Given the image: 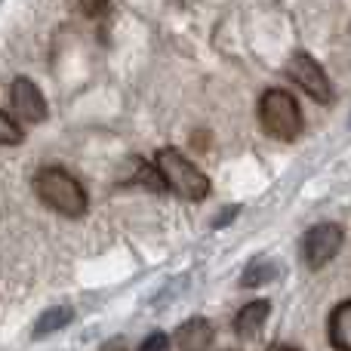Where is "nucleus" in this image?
Segmentation results:
<instances>
[{"instance_id": "4468645a", "label": "nucleus", "mask_w": 351, "mask_h": 351, "mask_svg": "<svg viewBox=\"0 0 351 351\" xmlns=\"http://www.w3.org/2000/svg\"><path fill=\"white\" fill-rule=\"evenodd\" d=\"M74 3H77V10L86 12V16H99V12L105 10V3H108V0H74Z\"/></svg>"}, {"instance_id": "423d86ee", "label": "nucleus", "mask_w": 351, "mask_h": 351, "mask_svg": "<svg viewBox=\"0 0 351 351\" xmlns=\"http://www.w3.org/2000/svg\"><path fill=\"white\" fill-rule=\"evenodd\" d=\"M10 102H12V111H16L22 121H28V123H40L43 117H47V99L40 96V90H37L28 77L12 80Z\"/></svg>"}, {"instance_id": "ddd939ff", "label": "nucleus", "mask_w": 351, "mask_h": 351, "mask_svg": "<svg viewBox=\"0 0 351 351\" xmlns=\"http://www.w3.org/2000/svg\"><path fill=\"white\" fill-rule=\"evenodd\" d=\"M167 348H170V339H167V333H160V330L148 333L145 342L139 346V351H167Z\"/></svg>"}, {"instance_id": "0eeeda50", "label": "nucleus", "mask_w": 351, "mask_h": 351, "mask_svg": "<svg viewBox=\"0 0 351 351\" xmlns=\"http://www.w3.org/2000/svg\"><path fill=\"white\" fill-rule=\"evenodd\" d=\"M176 351H210L213 346V324L206 317H191L173 333Z\"/></svg>"}, {"instance_id": "1a4fd4ad", "label": "nucleus", "mask_w": 351, "mask_h": 351, "mask_svg": "<svg viewBox=\"0 0 351 351\" xmlns=\"http://www.w3.org/2000/svg\"><path fill=\"white\" fill-rule=\"evenodd\" d=\"M330 346L336 351H351V299L339 302L330 315Z\"/></svg>"}, {"instance_id": "20e7f679", "label": "nucleus", "mask_w": 351, "mask_h": 351, "mask_svg": "<svg viewBox=\"0 0 351 351\" xmlns=\"http://www.w3.org/2000/svg\"><path fill=\"white\" fill-rule=\"evenodd\" d=\"M346 243V231L336 222H321L305 234V262L308 268H324Z\"/></svg>"}, {"instance_id": "9b49d317", "label": "nucleus", "mask_w": 351, "mask_h": 351, "mask_svg": "<svg viewBox=\"0 0 351 351\" xmlns=\"http://www.w3.org/2000/svg\"><path fill=\"white\" fill-rule=\"evenodd\" d=\"M274 274H278V268H274L271 262L253 259L247 265V271L241 274V287H262V284H268V280H274Z\"/></svg>"}, {"instance_id": "dca6fc26", "label": "nucleus", "mask_w": 351, "mask_h": 351, "mask_svg": "<svg viewBox=\"0 0 351 351\" xmlns=\"http://www.w3.org/2000/svg\"><path fill=\"white\" fill-rule=\"evenodd\" d=\"M271 351H296V348H290V346H274Z\"/></svg>"}, {"instance_id": "f257e3e1", "label": "nucleus", "mask_w": 351, "mask_h": 351, "mask_svg": "<svg viewBox=\"0 0 351 351\" xmlns=\"http://www.w3.org/2000/svg\"><path fill=\"white\" fill-rule=\"evenodd\" d=\"M34 191L49 210L62 213V216H71V219L84 216L86 206H90L84 185L68 170H62V167H43L34 176Z\"/></svg>"}, {"instance_id": "39448f33", "label": "nucleus", "mask_w": 351, "mask_h": 351, "mask_svg": "<svg viewBox=\"0 0 351 351\" xmlns=\"http://www.w3.org/2000/svg\"><path fill=\"white\" fill-rule=\"evenodd\" d=\"M287 71H290V77L296 80V84L302 86L311 99H315V102H321V105L333 102V90H330L327 74H324V68L317 65L308 53H296V56H293L290 65H287Z\"/></svg>"}, {"instance_id": "f8f14e48", "label": "nucleus", "mask_w": 351, "mask_h": 351, "mask_svg": "<svg viewBox=\"0 0 351 351\" xmlns=\"http://www.w3.org/2000/svg\"><path fill=\"white\" fill-rule=\"evenodd\" d=\"M22 142V130L10 114L0 111V145H19Z\"/></svg>"}, {"instance_id": "9d476101", "label": "nucleus", "mask_w": 351, "mask_h": 351, "mask_svg": "<svg viewBox=\"0 0 351 351\" xmlns=\"http://www.w3.org/2000/svg\"><path fill=\"white\" fill-rule=\"evenodd\" d=\"M71 317H74V311L71 308H47L40 315V321L34 324V336H49V333H56V330H62V327H68L71 324Z\"/></svg>"}, {"instance_id": "2eb2a0df", "label": "nucleus", "mask_w": 351, "mask_h": 351, "mask_svg": "<svg viewBox=\"0 0 351 351\" xmlns=\"http://www.w3.org/2000/svg\"><path fill=\"white\" fill-rule=\"evenodd\" d=\"M237 213H241V206H225L222 216H219L216 222H213V228H222V225H225V222H231V219H234Z\"/></svg>"}, {"instance_id": "f03ea898", "label": "nucleus", "mask_w": 351, "mask_h": 351, "mask_svg": "<svg viewBox=\"0 0 351 351\" xmlns=\"http://www.w3.org/2000/svg\"><path fill=\"white\" fill-rule=\"evenodd\" d=\"M259 123L271 139L293 142L302 133V111L287 90H265L259 99Z\"/></svg>"}, {"instance_id": "7ed1b4c3", "label": "nucleus", "mask_w": 351, "mask_h": 351, "mask_svg": "<svg viewBox=\"0 0 351 351\" xmlns=\"http://www.w3.org/2000/svg\"><path fill=\"white\" fill-rule=\"evenodd\" d=\"M158 173H160V179H164V185L185 200H204L206 194H210V179L194 164H188L176 148L158 152Z\"/></svg>"}, {"instance_id": "6e6552de", "label": "nucleus", "mask_w": 351, "mask_h": 351, "mask_svg": "<svg viewBox=\"0 0 351 351\" xmlns=\"http://www.w3.org/2000/svg\"><path fill=\"white\" fill-rule=\"evenodd\" d=\"M268 311H271V302H268V299H256V302L243 305L234 317V333L241 336V339H256L268 321Z\"/></svg>"}]
</instances>
